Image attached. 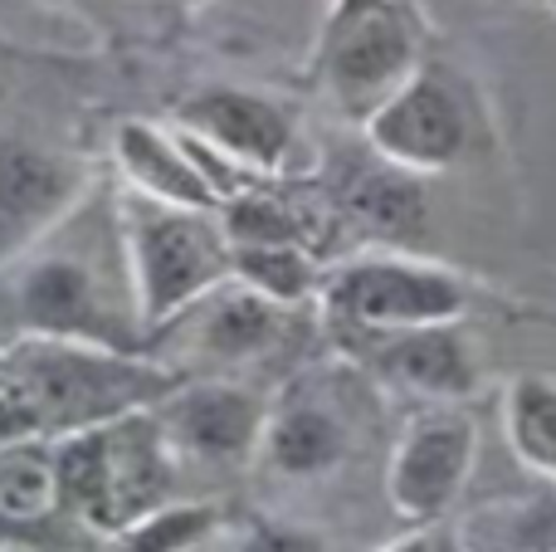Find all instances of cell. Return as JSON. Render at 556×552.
Returning a JSON list of instances; mask_svg holds the SVG:
<instances>
[{
	"instance_id": "19",
	"label": "cell",
	"mask_w": 556,
	"mask_h": 552,
	"mask_svg": "<svg viewBox=\"0 0 556 552\" xmlns=\"http://www.w3.org/2000/svg\"><path fill=\"white\" fill-rule=\"evenodd\" d=\"M235 279L283 309H298L323 289V269L307 244H235Z\"/></svg>"
},
{
	"instance_id": "2",
	"label": "cell",
	"mask_w": 556,
	"mask_h": 552,
	"mask_svg": "<svg viewBox=\"0 0 556 552\" xmlns=\"http://www.w3.org/2000/svg\"><path fill=\"white\" fill-rule=\"evenodd\" d=\"M5 372L29 391L49 440L103 426L127 411H147L181 381L142 352L64 338H20L15 348H5Z\"/></svg>"
},
{
	"instance_id": "18",
	"label": "cell",
	"mask_w": 556,
	"mask_h": 552,
	"mask_svg": "<svg viewBox=\"0 0 556 552\" xmlns=\"http://www.w3.org/2000/svg\"><path fill=\"white\" fill-rule=\"evenodd\" d=\"M503 430L518 465L556 485V377H513L503 391Z\"/></svg>"
},
{
	"instance_id": "12",
	"label": "cell",
	"mask_w": 556,
	"mask_h": 552,
	"mask_svg": "<svg viewBox=\"0 0 556 552\" xmlns=\"http://www.w3.org/2000/svg\"><path fill=\"white\" fill-rule=\"evenodd\" d=\"M176 123L260 176H274L293 152L288 108H278L264 93H250V88H201L176 108Z\"/></svg>"
},
{
	"instance_id": "24",
	"label": "cell",
	"mask_w": 556,
	"mask_h": 552,
	"mask_svg": "<svg viewBox=\"0 0 556 552\" xmlns=\"http://www.w3.org/2000/svg\"><path fill=\"white\" fill-rule=\"evenodd\" d=\"M235 552H327V543L293 524H254Z\"/></svg>"
},
{
	"instance_id": "28",
	"label": "cell",
	"mask_w": 556,
	"mask_h": 552,
	"mask_svg": "<svg viewBox=\"0 0 556 552\" xmlns=\"http://www.w3.org/2000/svg\"><path fill=\"white\" fill-rule=\"evenodd\" d=\"M0 367H5V352H0Z\"/></svg>"
},
{
	"instance_id": "6",
	"label": "cell",
	"mask_w": 556,
	"mask_h": 552,
	"mask_svg": "<svg viewBox=\"0 0 556 552\" xmlns=\"http://www.w3.org/2000/svg\"><path fill=\"white\" fill-rule=\"evenodd\" d=\"M371 152L405 172H450L473 147V103L444 64L425 59L381 108L362 123Z\"/></svg>"
},
{
	"instance_id": "27",
	"label": "cell",
	"mask_w": 556,
	"mask_h": 552,
	"mask_svg": "<svg viewBox=\"0 0 556 552\" xmlns=\"http://www.w3.org/2000/svg\"><path fill=\"white\" fill-rule=\"evenodd\" d=\"M542 5H547V10H552V15H556V0H542Z\"/></svg>"
},
{
	"instance_id": "21",
	"label": "cell",
	"mask_w": 556,
	"mask_h": 552,
	"mask_svg": "<svg viewBox=\"0 0 556 552\" xmlns=\"http://www.w3.org/2000/svg\"><path fill=\"white\" fill-rule=\"evenodd\" d=\"M215 528H220V509L215 504H162L156 514L113 534V552H186L211 543Z\"/></svg>"
},
{
	"instance_id": "26",
	"label": "cell",
	"mask_w": 556,
	"mask_h": 552,
	"mask_svg": "<svg viewBox=\"0 0 556 552\" xmlns=\"http://www.w3.org/2000/svg\"><path fill=\"white\" fill-rule=\"evenodd\" d=\"M186 552H211V543H201V548H186Z\"/></svg>"
},
{
	"instance_id": "23",
	"label": "cell",
	"mask_w": 556,
	"mask_h": 552,
	"mask_svg": "<svg viewBox=\"0 0 556 552\" xmlns=\"http://www.w3.org/2000/svg\"><path fill=\"white\" fill-rule=\"evenodd\" d=\"M39 436H45V421H39L29 391L0 367V446H10V440H39Z\"/></svg>"
},
{
	"instance_id": "25",
	"label": "cell",
	"mask_w": 556,
	"mask_h": 552,
	"mask_svg": "<svg viewBox=\"0 0 556 552\" xmlns=\"http://www.w3.org/2000/svg\"><path fill=\"white\" fill-rule=\"evenodd\" d=\"M386 552H434V543L425 534H415V538H405V543H395V548H386Z\"/></svg>"
},
{
	"instance_id": "3",
	"label": "cell",
	"mask_w": 556,
	"mask_h": 552,
	"mask_svg": "<svg viewBox=\"0 0 556 552\" xmlns=\"http://www.w3.org/2000/svg\"><path fill=\"white\" fill-rule=\"evenodd\" d=\"M425 64L405 0H337L317 45V84L356 127Z\"/></svg>"
},
{
	"instance_id": "11",
	"label": "cell",
	"mask_w": 556,
	"mask_h": 552,
	"mask_svg": "<svg viewBox=\"0 0 556 552\" xmlns=\"http://www.w3.org/2000/svg\"><path fill=\"white\" fill-rule=\"evenodd\" d=\"M152 411L176 455L215 460V465L250 460L264 446V426H269L264 397L235 381H176Z\"/></svg>"
},
{
	"instance_id": "4",
	"label": "cell",
	"mask_w": 556,
	"mask_h": 552,
	"mask_svg": "<svg viewBox=\"0 0 556 552\" xmlns=\"http://www.w3.org/2000/svg\"><path fill=\"white\" fill-rule=\"evenodd\" d=\"M327 318L342 333H386V328H420V323H464L473 289L464 274L444 264L415 260V254H356L323 274Z\"/></svg>"
},
{
	"instance_id": "7",
	"label": "cell",
	"mask_w": 556,
	"mask_h": 552,
	"mask_svg": "<svg viewBox=\"0 0 556 552\" xmlns=\"http://www.w3.org/2000/svg\"><path fill=\"white\" fill-rule=\"evenodd\" d=\"M473 460H479V426L469 411L454 401L420 416L405 426L395 440L391 469H386V494L391 509L405 524H434L464 499L473 479Z\"/></svg>"
},
{
	"instance_id": "8",
	"label": "cell",
	"mask_w": 556,
	"mask_h": 552,
	"mask_svg": "<svg viewBox=\"0 0 556 552\" xmlns=\"http://www.w3.org/2000/svg\"><path fill=\"white\" fill-rule=\"evenodd\" d=\"M88 196V166L20 133H0V269L45 244Z\"/></svg>"
},
{
	"instance_id": "20",
	"label": "cell",
	"mask_w": 556,
	"mask_h": 552,
	"mask_svg": "<svg viewBox=\"0 0 556 552\" xmlns=\"http://www.w3.org/2000/svg\"><path fill=\"white\" fill-rule=\"evenodd\" d=\"M0 509L20 518L59 514L54 440L39 436V440H10V446H0Z\"/></svg>"
},
{
	"instance_id": "29",
	"label": "cell",
	"mask_w": 556,
	"mask_h": 552,
	"mask_svg": "<svg viewBox=\"0 0 556 552\" xmlns=\"http://www.w3.org/2000/svg\"><path fill=\"white\" fill-rule=\"evenodd\" d=\"M454 552H464V548H454Z\"/></svg>"
},
{
	"instance_id": "16",
	"label": "cell",
	"mask_w": 556,
	"mask_h": 552,
	"mask_svg": "<svg viewBox=\"0 0 556 552\" xmlns=\"http://www.w3.org/2000/svg\"><path fill=\"white\" fill-rule=\"evenodd\" d=\"M260 455L269 460V469L283 479H317L342 465L346 430L327 406L298 397V401H283L278 411H269Z\"/></svg>"
},
{
	"instance_id": "9",
	"label": "cell",
	"mask_w": 556,
	"mask_h": 552,
	"mask_svg": "<svg viewBox=\"0 0 556 552\" xmlns=\"http://www.w3.org/2000/svg\"><path fill=\"white\" fill-rule=\"evenodd\" d=\"M176 446L166 440L156 411H127L103 426V499L93 514V538H113L137 518L172 504Z\"/></svg>"
},
{
	"instance_id": "13",
	"label": "cell",
	"mask_w": 556,
	"mask_h": 552,
	"mask_svg": "<svg viewBox=\"0 0 556 552\" xmlns=\"http://www.w3.org/2000/svg\"><path fill=\"white\" fill-rule=\"evenodd\" d=\"M172 323H186L195 348H201L211 362H250L283 338L288 309L274 299H264L260 289H250V284H240L230 274L220 289L195 299L191 309L176 313ZM172 323H166V328H172Z\"/></svg>"
},
{
	"instance_id": "17",
	"label": "cell",
	"mask_w": 556,
	"mask_h": 552,
	"mask_svg": "<svg viewBox=\"0 0 556 552\" xmlns=\"http://www.w3.org/2000/svg\"><path fill=\"white\" fill-rule=\"evenodd\" d=\"M464 552H556V485L528 499H493L459 524Z\"/></svg>"
},
{
	"instance_id": "5",
	"label": "cell",
	"mask_w": 556,
	"mask_h": 552,
	"mask_svg": "<svg viewBox=\"0 0 556 552\" xmlns=\"http://www.w3.org/2000/svg\"><path fill=\"white\" fill-rule=\"evenodd\" d=\"M20 338H64V342H98V348L142 352L147 333L132 303H113L98 264L88 254L68 250H29L20 260L15 289H10Z\"/></svg>"
},
{
	"instance_id": "22",
	"label": "cell",
	"mask_w": 556,
	"mask_h": 552,
	"mask_svg": "<svg viewBox=\"0 0 556 552\" xmlns=\"http://www.w3.org/2000/svg\"><path fill=\"white\" fill-rule=\"evenodd\" d=\"M78 538H88V528L64 514L20 518L0 509V552H84Z\"/></svg>"
},
{
	"instance_id": "15",
	"label": "cell",
	"mask_w": 556,
	"mask_h": 552,
	"mask_svg": "<svg viewBox=\"0 0 556 552\" xmlns=\"http://www.w3.org/2000/svg\"><path fill=\"white\" fill-rule=\"evenodd\" d=\"M371 166H352L337 181V211L346 221H356L362 230L381 235V240H410L425 230V186L420 172L386 162L381 152H371Z\"/></svg>"
},
{
	"instance_id": "10",
	"label": "cell",
	"mask_w": 556,
	"mask_h": 552,
	"mask_svg": "<svg viewBox=\"0 0 556 552\" xmlns=\"http://www.w3.org/2000/svg\"><path fill=\"white\" fill-rule=\"evenodd\" d=\"M352 338L356 357L391 381L395 391L425 397L434 406L464 401L479 387V357L464 323H420V328H386V333H342Z\"/></svg>"
},
{
	"instance_id": "1",
	"label": "cell",
	"mask_w": 556,
	"mask_h": 552,
	"mask_svg": "<svg viewBox=\"0 0 556 552\" xmlns=\"http://www.w3.org/2000/svg\"><path fill=\"white\" fill-rule=\"evenodd\" d=\"M117 235L147 338L235 274V244L220 225V211L172 205L127 186L117 201Z\"/></svg>"
},
{
	"instance_id": "14",
	"label": "cell",
	"mask_w": 556,
	"mask_h": 552,
	"mask_svg": "<svg viewBox=\"0 0 556 552\" xmlns=\"http://www.w3.org/2000/svg\"><path fill=\"white\" fill-rule=\"evenodd\" d=\"M113 152H117V166H123L132 191L172 201V205H195V211H220V196L195 172V162L186 156L176 127H156V123L127 117L113 133Z\"/></svg>"
}]
</instances>
